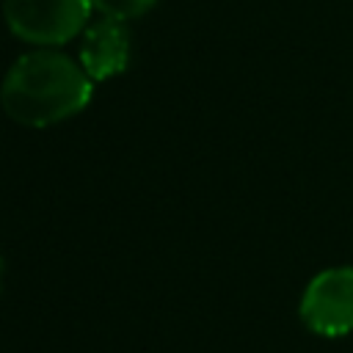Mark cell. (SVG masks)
<instances>
[{
	"label": "cell",
	"mask_w": 353,
	"mask_h": 353,
	"mask_svg": "<svg viewBox=\"0 0 353 353\" xmlns=\"http://www.w3.org/2000/svg\"><path fill=\"white\" fill-rule=\"evenodd\" d=\"M0 279H3V259H0Z\"/></svg>",
	"instance_id": "8992f818"
},
{
	"label": "cell",
	"mask_w": 353,
	"mask_h": 353,
	"mask_svg": "<svg viewBox=\"0 0 353 353\" xmlns=\"http://www.w3.org/2000/svg\"><path fill=\"white\" fill-rule=\"evenodd\" d=\"M298 314L303 325L317 336L353 334V265L325 268L306 284Z\"/></svg>",
	"instance_id": "3957f363"
},
{
	"label": "cell",
	"mask_w": 353,
	"mask_h": 353,
	"mask_svg": "<svg viewBox=\"0 0 353 353\" xmlns=\"http://www.w3.org/2000/svg\"><path fill=\"white\" fill-rule=\"evenodd\" d=\"M154 3L157 0H91V6L102 17H110V19H119V22H130V19L143 17Z\"/></svg>",
	"instance_id": "5b68a950"
},
{
	"label": "cell",
	"mask_w": 353,
	"mask_h": 353,
	"mask_svg": "<svg viewBox=\"0 0 353 353\" xmlns=\"http://www.w3.org/2000/svg\"><path fill=\"white\" fill-rule=\"evenodd\" d=\"M80 63L94 80L116 77L130 63V36L124 22L102 17L83 30Z\"/></svg>",
	"instance_id": "277c9868"
},
{
	"label": "cell",
	"mask_w": 353,
	"mask_h": 353,
	"mask_svg": "<svg viewBox=\"0 0 353 353\" xmlns=\"http://www.w3.org/2000/svg\"><path fill=\"white\" fill-rule=\"evenodd\" d=\"M94 77L61 50L19 55L3 77L0 105L22 127H52L88 108Z\"/></svg>",
	"instance_id": "6da1fadb"
},
{
	"label": "cell",
	"mask_w": 353,
	"mask_h": 353,
	"mask_svg": "<svg viewBox=\"0 0 353 353\" xmlns=\"http://www.w3.org/2000/svg\"><path fill=\"white\" fill-rule=\"evenodd\" d=\"M91 0H3L8 30L39 47H58L88 28Z\"/></svg>",
	"instance_id": "7a4b0ae2"
}]
</instances>
